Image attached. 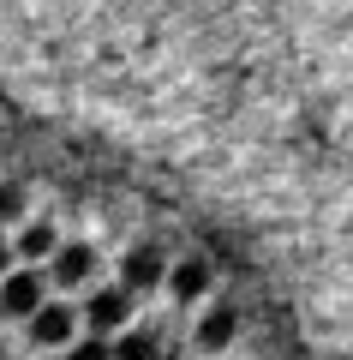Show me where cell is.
Segmentation results:
<instances>
[{"label":"cell","instance_id":"1","mask_svg":"<svg viewBox=\"0 0 353 360\" xmlns=\"http://www.w3.org/2000/svg\"><path fill=\"white\" fill-rule=\"evenodd\" d=\"M54 276H42V270H6L0 276V312L6 319H30V312L42 307V295H48Z\"/></svg>","mask_w":353,"mask_h":360},{"label":"cell","instance_id":"2","mask_svg":"<svg viewBox=\"0 0 353 360\" xmlns=\"http://www.w3.org/2000/svg\"><path fill=\"white\" fill-rule=\"evenodd\" d=\"M84 324L96 336L126 330V324H132V288H96V295L84 300Z\"/></svg>","mask_w":353,"mask_h":360},{"label":"cell","instance_id":"3","mask_svg":"<svg viewBox=\"0 0 353 360\" xmlns=\"http://www.w3.org/2000/svg\"><path fill=\"white\" fill-rule=\"evenodd\" d=\"M120 276H126V288H132V295H150V288L168 276L162 246H132V252H126V264H120Z\"/></svg>","mask_w":353,"mask_h":360},{"label":"cell","instance_id":"4","mask_svg":"<svg viewBox=\"0 0 353 360\" xmlns=\"http://www.w3.org/2000/svg\"><path fill=\"white\" fill-rule=\"evenodd\" d=\"M72 307H48V300H42L36 312H30V342L36 348H60V342H72Z\"/></svg>","mask_w":353,"mask_h":360},{"label":"cell","instance_id":"5","mask_svg":"<svg viewBox=\"0 0 353 360\" xmlns=\"http://www.w3.org/2000/svg\"><path fill=\"white\" fill-rule=\"evenodd\" d=\"M48 276H54L60 288H84L90 276H96V252H90V246H60L54 264H48Z\"/></svg>","mask_w":353,"mask_h":360},{"label":"cell","instance_id":"6","mask_svg":"<svg viewBox=\"0 0 353 360\" xmlns=\"http://www.w3.org/2000/svg\"><path fill=\"white\" fill-rule=\"evenodd\" d=\"M234 330H240L234 300H215V307L198 319V348H227V342H234Z\"/></svg>","mask_w":353,"mask_h":360},{"label":"cell","instance_id":"7","mask_svg":"<svg viewBox=\"0 0 353 360\" xmlns=\"http://www.w3.org/2000/svg\"><path fill=\"white\" fill-rule=\"evenodd\" d=\"M168 288H174V300L210 295V264H204V258H180V264L168 270Z\"/></svg>","mask_w":353,"mask_h":360},{"label":"cell","instance_id":"8","mask_svg":"<svg viewBox=\"0 0 353 360\" xmlns=\"http://www.w3.org/2000/svg\"><path fill=\"white\" fill-rule=\"evenodd\" d=\"M18 252H25L30 264H36V258H54V252H60V234H54L48 222H30V229L18 234Z\"/></svg>","mask_w":353,"mask_h":360},{"label":"cell","instance_id":"9","mask_svg":"<svg viewBox=\"0 0 353 360\" xmlns=\"http://www.w3.org/2000/svg\"><path fill=\"white\" fill-rule=\"evenodd\" d=\"M114 360H156V336L150 330H126L120 348H114Z\"/></svg>","mask_w":353,"mask_h":360},{"label":"cell","instance_id":"10","mask_svg":"<svg viewBox=\"0 0 353 360\" xmlns=\"http://www.w3.org/2000/svg\"><path fill=\"white\" fill-rule=\"evenodd\" d=\"M18 217H25V186L6 180V186H0V222H18Z\"/></svg>","mask_w":353,"mask_h":360},{"label":"cell","instance_id":"11","mask_svg":"<svg viewBox=\"0 0 353 360\" xmlns=\"http://www.w3.org/2000/svg\"><path fill=\"white\" fill-rule=\"evenodd\" d=\"M66 360H114V348H102V336H90V342H78Z\"/></svg>","mask_w":353,"mask_h":360},{"label":"cell","instance_id":"12","mask_svg":"<svg viewBox=\"0 0 353 360\" xmlns=\"http://www.w3.org/2000/svg\"><path fill=\"white\" fill-rule=\"evenodd\" d=\"M6 264H13V246H6V240H0V276H6Z\"/></svg>","mask_w":353,"mask_h":360}]
</instances>
